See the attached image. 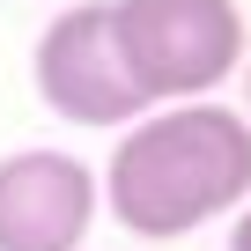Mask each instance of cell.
I'll return each instance as SVG.
<instances>
[{
	"label": "cell",
	"mask_w": 251,
	"mask_h": 251,
	"mask_svg": "<svg viewBox=\"0 0 251 251\" xmlns=\"http://www.w3.org/2000/svg\"><path fill=\"white\" fill-rule=\"evenodd\" d=\"M103 207L118 229L148 244L192 236L251 200V118L229 103H155L133 126H118V148L96 170Z\"/></svg>",
	"instance_id": "6da1fadb"
},
{
	"label": "cell",
	"mask_w": 251,
	"mask_h": 251,
	"mask_svg": "<svg viewBox=\"0 0 251 251\" xmlns=\"http://www.w3.org/2000/svg\"><path fill=\"white\" fill-rule=\"evenodd\" d=\"M118 59L148 103L214 96L244 67V8L236 0H111Z\"/></svg>",
	"instance_id": "7a4b0ae2"
},
{
	"label": "cell",
	"mask_w": 251,
	"mask_h": 251,
	"mask_svg": "<svg viewBox=\"0 0 251 251\" xmlns=\"http://www.w3.org/2000/svg\"><path fill=\"white\" fill-rule=\"evenodd\" d=\"M30 74H37V96L67 118V126H133L141 111H155L133 74L118 59V30H111V0H74L67 15L45 23L37 52H30Z\"/></svg>",
	"instance_id": "3957f363"
},
{
	"label": "cell",
	"mask_w": 251,
	"mask_h": 251,
	"mask_svg": "<svg viewBox=\"0 0 251 251\" xmlns=\"http://www.w3.org/2000/svg\"><path fill=\"white\" fill-rule=\"evenodd\" d=\"M103 185L67 148H15L0 163V251H81Z\"/></svg>",
	"instance_id": "277c9868"
},
{
	"label": "cell",
	"mask_w": 251,
	"mask_h": 251,
	"mask_svg": "<svg viewBox=\"0 0 251 251\" xmlns=\"http://www.w3.org/2000/svg\"><path fill=\"white\" fill-rule=\"evenodd\" d=\"M229 251H251V200H244L236 222H229Z\"/></svg>",
	"instance_id": "5b68a950"
},
{
	"label": "cell",
	"mask_w": 251,
	"mask_h": 251,
	"mask_svg": "<svg viewBox=\"0 0 251 251\" xmlns=\"http://www.w3.org/2000/svg\"><path fill=\"white\" fill-rule=\"evenodd\" d=\"M244 118H251V59H244Z\"/></svg>",
	"instance_id": "8992f818"
}]
</instances>
